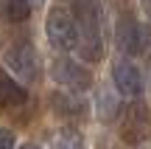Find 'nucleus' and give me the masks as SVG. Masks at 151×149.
Wrapping results in <instances>:
<instances>
[{
  "label": "nucleus",
  "instance_id": "obj_7",
  "mask_svg": "<svg viewBox=\"0 0 151 149\" xmlns=\"http://www.w3.org/2000/svg\"><path fill=\"white\" fill-rule=\"evenodd\" d=\"M151 129V118H148V110L143 104H134L126 110L123 121H120V135H123L126 144H140L143 138L148 135Z\"/></svg>",
  "mask_w": 151,
  "mask_h": 149
},
{
  "label": "nucleus",
  "instance_id": "obj_12",
  "mask_svg": "<svg viewBox=\"0 0 151 149\" xmlns=\"http://www.w3.org/2000/svg\"><path fill=\"white\" fill-rule=\"evenodd\" d=\"M31 0H3V17L9 23H25L31 17Z\"/></svg>",
  "mask_w": 151,
  "mask_h": 149
},
{
  "label": "nucleus",
  "instance_id": "obj_6",
  "mask_svg": "<svg viewBox=\"0 0 151 149\" xmlns=\"http://www.w3.org/2000/svg\"><path fill=\"white\" fill-rule=\"evenodd\" d=\"M112 84L120 96H129V99H137L143 93V73L134 62L120 59L112 65Z\"/></svg>",
  "mask_w": 151,
  "mask_h": 149
},
{
  "label": "nucleus",
  "instance_id": "obj_10",
  "mask_svg": "<svg viewBox=\"0 0 151 149\" xmlns=\"http://www.w3.org/2000/svg\"><path fill=\"white\" fill-rule=\"evenodd\" d=\"M25 101H28V93L20 84V79L6 73V71H0V107L14 110V107H22Z\"/></svg>",
  "mask_w": 151,
  "mask_h": 149
},
{
  "label": "nucleus",
  "instance_id": "obj_8",
  "mask_svg": "<svg viewBox=\"0 0 151 149\" xmlns=\"http://www.w3.org/2000/svg\"><path fill=\"white\" fill-rule=\"evenodd\" d=\"M50 104V113H53L56 118H65V121H73V118H84L87 116V104L84 99H81L78 93H65V90H56V93H50L48 99Z\"/></svg>",
  "mask_w": 151,
  "mask_h": 149
},
{
  "label": "nucleus",
  "instance_id": "obj_2",
  "mask_svg": "<svg viewBox=\"0 0 151 149\" xmlns=\"http://www.w3.org/2000/svg\"><path fill=\"white\" fill-rule=\"evenodd\" d=\"M45 37L56 51H73L78 48V20L67 9H53L45 17Z\"/></svg>",
  "mask_w": 151,
  "mask_h": 149
},
{
  "label": "nucleus",
  "instance_id": "obj_4",
  "mask_svg": "<svg viewBox=\"0 0 151 149\" xmlns=\"http://www.w3.org/2000/svg\"><path fill=\"white\" fill-rule=\"evenodd\" d=\"M3 65L9 68V73L17 76L20 82L34 84L39 79V56H37V51H34L31 42H22V39L11 42L9 48L3 51Z\"/></svg>",
  "mask_w": 151,
  "mask_h": 149
},
{
  "label": "nucleus",
  "instance_id": "obj_3",
  "mask_svg": "<svg viewBox=\"0 0 151 149\" xmlns=\"http://www.w3.org/2000/svg\"><path fill=\"white\" fill-rule=\"evenodd\" d=\"M115 42L126 56H140L151 48V25L137 23L134 14H120L115 25Z\"/></svg>",
  "mask_w": 151,
  "mask_h": 149
},
{
  "label": "nucleus",
  "instance_id": "obj_11",
  "mask_svg": "<svg viewBox=\"0 0 151 149\" xmlns=\"http://www.w3.org/2000/svg\"><path fill=\"white\" fill-rule=\"evenodd\" d=\"M50 149H87V144H84V135L76 127H62L59 132H53Z\"/></svg>",
  "mask_w": 151,
  "mask_h": 149
},
{
  "label": "nucleus",
  "instance_id": "obj_16",
  "mask_svg": "<svg viewBox=\"0 0 151 149\" xmlns=\"http://www.w3.org/2000/svg\"><path fill=\"white\" fill-rule=\"evenodd\" d=\"M31 3H34V6H37V3H42V0H31Z\"/></svg>",
  "mask_w": 151,
  "mask_h": 149
},
{
  "label": "nucleus",
  "instance_id": "obj_13",
  "mask_svg": "<svg viewBox=\"0 0 151 149\" xmlns=\"http://www.w3.org/2000/svg\"><path fill=\"white\" fill-rule=\"evenodd\" d=\"M14 146H17L14 132H11V129H6V127H0V149H14Z\"/></svg>",
  "mask_w": 151,
  "mask_h": 149
},
{
  "label": "nucleus",
  "instance_id": "obj_15",
  "mask_svg": "<svg viewBox=\"0 0 151 149\" xmlns=\"http://www.w3.org/2000/svg\"><path fill=\"white\" fill-rule=\"evenodd\" d=\"M20 149H42V146H39V144H22Z\"/></svg>",
  "mask_w": 151,
  "mask_h": 149
},
{
  "label": "nucleus",
  "instance_id": "obj_1",
  "mask_svg": "<svg viewBox=\"0 0 151 149\" xmlns=\"http://www.w3.org/2000/svg\"><path fill=\"white\" fill-rule=\"evenodd\" d=\"M73 14L78 20V56L84 62L104 59V37H101V9L95 0H76Z\"/></svg>",
  "mask_w": 151,
  "mask_h": 149
},
{
  "label": "nucleus",
  "instance_id": "obj_9",
  "mask_svg": "<svg viewBox=\"0 0 151 149\" xmlns=\"http://www.w3.org/2000/svg\"><path fill=\"white\" fill-rule=\"evenodd\" d=\"M95 116H98V121H104V124H112V121H118L120 116H123V96L120 93H115V90H98L95 93Z\"/></svg>",
  "mask_w": 151,
  "mask_h": 149
},
{
  "label": "nucleus",
  "instance_id": "obj_5",
  "mask_svg": "<svg viewBox=\"0 0 151 149\" xmlns=\"http://www.w3.org/2000/svg\"><path fill=\"white\" fill-rule=\"evenodd\" d=\"M50 79L73 93H84L92 87V71L84 62H76L70 56H56L50 62Z\"/></svg>",
  "mask_w": 151,
  "mask_h": 149
},
{
  "label": "nucleus",
  "instance_id": "obj_14",
  "mask_svg": "<svg viewBox=\"0 0 151 149\" xmlns=\"http://www.w3.org/2000/svg\"><path fill=\"white\" fill-rule=\"evenodd\" d=\"M140 3H143V14L151 20V0H140Z\"/></svg>",
  "mask_w": 151,
  "mask_h": 149
}]
</instances>
